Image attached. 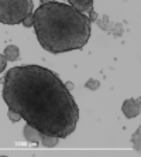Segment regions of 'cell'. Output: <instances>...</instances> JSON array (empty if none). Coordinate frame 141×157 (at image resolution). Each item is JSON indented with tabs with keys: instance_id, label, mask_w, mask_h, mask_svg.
<instances>
[{
	"instance_id": "16",
	"label": "cell",
	"mask_w": 141,
	"mask_h": 157,
	"mask_svg": "<svg viewBox=\"0 0 141 157\" xmlns=\"http://www.w3.org/2000/svg\"><path fill=\"white\" fill-rule=\"evenodd\" d=\"M87 14H89V16H87V18H89V20H91V23H92V21H95V20H96V18H98V14H96V11L93 10V7H92L91 10L87 11Z\"/></svg>"
},
{
	"instance_id": "13",
	"label": "cell",
	"mask_w": 141,
	"mask_h": 157,
	"mask_svg": "<svg viewBox=\"0 0 141 157\" xmlns=\"http://www.w3.org/2000/svg\"><path fill=\"white\" fill-rule=\"evenodd\" d=\"M112 33L116 37H120L121 34H123V26H121V23H114V24H113Z\"/></svg>"
},
{
	"instance_id": "18",
	"label": "cell",
	"mask_w": 141,
	"mask_h": 157,
	"mask_svg": "<svg viewBox=\"0 0 141 157\" xmlns=\"http://www.w3.org/2000/svg\"><path fill=\"white\" fill-rule=\"evenodd\" d=\"M41 3H48V2H54V0H40Z\"/></svg>"
},
{
	"instance_id": "2",
	"label": "cell",
	"mask_w": 141,
	"mask_h": 157,
	"mask_svg": "<svg viewBox=\"0 0 141 157\" xmlns=\"http://www.w3.org/2000/svg\"><path fill=\"white\" fill-rule=\"evenodd\" d=\"M33 17L38 43L51 54L82 50L91 38V20L71 4L41 3Z\"/></svg>"
},
{
	"instance_id": "12",
	"label": "cell",
	"mask_w": 141,
	"mask_h": 157,
	"mask_svg": "<svg viewBox=\"0 0 141 157\" xmlns=\"http://www.w3.org/2000/svg\"><path fill=\"white\" fill-rule=\"evenodd\" d=\"M7 116H9V119H10L13 123H16V122H20L21 121V116L16 112V110H13V109H10L9 108V110H7Z\"/></svg>"
},
{
	"instance_id": "3",
	"label": "cell",
	"mask_w": 141,
	"mask_h": 157,
	"mask_svg": "<svg viewBox=\"0 0 141 157\" xmlns=\"http://www.w3.org/2000/svg\"><path fill=\"white\" fill-rule=\"evenodd\" d=\"M33 0H0V23L16 26L33 13Z\"/></svg>"
},
{
	"instance_id": "5",
	"label": "cell",
	"mask_w": 141,
	"mask_h": 157,
	"mask_svg": "<svg viewBox=\"0 0 141 157\" xmlns=\"http://www.w3.org/2000/svg\"><path fill=\"white\" fill-rule=\"evenodd\" d=\"M23 136H24V139L30 143H40V139L43 133L40 130H37L33 126H30V124H25L24 126V130H23Z\"/></svg>"
},
{
	"instance_id": "11",
	"label": "cell",
	"mask_w": 141,
	"mask_h": 157,
	"mask_svg": "<svg viewBox=\"0 0 141 157\" xmlns=\"http://www.w3.org/2000/svg\"><path fill=\"white\" fill-rule=\"evenodd\" d=\"M85 86H86L89 91H96V89H99V86H100V82H99L98 79L91 78V79H87V82L85 84Z\"/></svg>"
},
{
	"instance_id": "9",
	"label": "cell",
	"mask_w": 141,
	"mask_h": 157,
	"mask_svg": "<svg viewBox=\"0 0 141 157\" xmlns=\"http://www.w3.org/2000/svg\"><path fill=\"white\" fill-rule=\"evenodd\" d=\"M96 20H98V26L100 27L103 31H112L113 24L110 23V18H109L107 14H105L102 18H96Z\"/></svg>"
},
{
	"instance_id": "8",
	"label": "cell",
	"mask_w": 141,
	"mask_h": 157,
	"mask_svg": "<svg viewBox=\"0 0 141 157\" xmlns=\"http://www.w3.org/2000/svg\"><path fill=\"white\" fill-rule=\"evenodd\" d=\"M40 142L43 143L44 147H54L58 144L59 142V137H57V136H48V135H43L41 136Z\"/></svg>"
},
{
	"instance_id": "15",
	"label": "cell",
	"mask_w": 141,
	"mask_h": 157,
	"mask_svg": "<svg viewBox=\"0 0 141 157\" xmlns=\"http://www.w3.org/2000/svg\"><path fill=\"white\" fill-rule=\"evenodd\" d=\"M6 65H7V59H6V57L3 54H0V74L4 71Z\"/></svg>"
},
{
	"instance_id": "14",
	"label": "cell",
	"mask_w": 141,
	"mask_h": 157,
	"mask_svg": "<svg viewBox=\"0 0 141 157\" xmlns=\"http://www.w3.org/2000/svg\"><path fill=\"white\" fill-rule=\"evenodd\" d=\"M23 26L24 27H31L34 24V17H33V13H30L28 16H25L24 20H23Z\"/></svg>"
},
{
	"instance_id": "7",
	"label": "cell",
	"mask_w": 141,
	"mask_h": 157,
	"mask_svg": "<svg viewBox=\"0 0 141 157\" xmlns=\"http://www.w3.org/2000/svg\"><path fill=\"white\" fill-rule=\"evenodd\" d=\"M3 55L6 57L7 61H16V59L18 58V55H20V50H18L17 45L10 44V45H7V47L4 48V54Z\"/></svg>"
},
{
	"instance_id": "1",
	"label": "cell",
	"mask_w": 141,
	"mask_h": 157,
	"mask_svg": "<svg viewBox=\"0 0 141 157\" xmlns=\"http://www.w3.org/2000/svg\"><path fill=\"white\" fill-rule=\"evenodd\" d=\"M3 99L43 135L65 139L75 132L79 108L54 71L41 65L13 67L3 78Z\"/></svg>"
},
{
	"instance_id": "6",
	"label": "cell",
	"mask_w": 141,
	"mask_h": 157,
	"mask_svg": "<svg viewBox=\"0 0 141 157\" xmlns=\"http://www.w3.org/2000/svg\"><path fill=\"white\" fill-rule=\"evenodd\" d=\"M69 4L78 11L83 13V11H89L93 7V0H68Z\"/></svg>"
},
{
	"instance_id": "10",
	"label": "cell",
	"mask_w": 141,
	"mask_h": 157,
	"mask_svg": "<svg viewBox=\"0 0 141 157\" xmlns=\"http://www.w3.org/2000/svg\"><path fill=\"white\" fill-rule=\"evenodd\" d=\"M140 135H141V129H137L135 130V133L133 135V137H131V142H133V144H134V149L137 150V151H140V147H141V144H140Z\"/></svg>"
},
{
	"instance_id": "4",
	"label": "cell",
	"mask_w": 141,
	"mask_h": 157,
	"mask_svg": "<svg viewBox=\"0 0 141 157\" xmlns=\"http://www.w3.org/2000/svg\"><path fill=\"white\" fill-rule=\"evenodd\" d=\"M121 110H123L124 116L127 119H133L140 115V99H126L121 105Z\"/></svg>"
},
{
	"instance_id": "17",
	"label": "cell",
	"mask_w": 141,
	"mask_h": 157,
	"mask_svg": "<svg viewBox=\"0 0 141 157\" xmlns=\"http://www.w3.org/2000/svg\"><path fill=\"white\" fill-rule=\"evenodd\" d=\"M65 86H66V89H68V91H72V89H73V84H72V82H65Z\"/></svg>"
}]
</instances>
